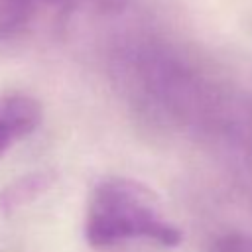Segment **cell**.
<instances>
[{
    "label": "cell",
    "instance_id": "cell-1",
    "mask_svg": "<svg viewBox=\"0 0 252 252\" xmlns=\"http://www.w3.org/2000/svg\"><path fill=\"white\" fill-rule=\"evenodd\" d=\"M181 238L179 226L146 185L126 177H108L93 189L85 215V240L93 250L110 252L130 242L171 248Z\"/></svg>",
    "mask_w": 252,
    "mask_h": 252
},
{
    "label": "cell",
    "instance_id": "cell-2",
    "mask_svg": "<svg viewBox=\"0 0 252 252\" xmlns=\"http://www.w3.org/2000/svg\"><path fill=\"white\" fill-rule=\"evenodd\" d=\"M126 4L128 0H0V35H20L45 18H59L77 10L114 14Z\"/></svg>",
    "mask_w": 252,
    "mask_h": 252
},
{
    "label": "cell",
    "instance_id": "cell-3",
    "mask_svg": "<svg viewBox=\"0 0 252 252\" xmlns=\"http://www.w3.org/2000/svg\"><path fill=\"white\" fill-rule=\"evenodd\" d=\"M43 120L41 104L28 94L0 96V156L37 130Z\"/></svg>",
    "mask_w": 252,
    "mask_h": 252
},
{
    "label": "cell",
    "instance_id": "cell-4",
    "mask_svg": "<svg viewBox=\"0 0 252 252\" xmlns=\"http://www.w3.org/2000/svg\"><path fill=\"white\" fill-rule=\"evenodd\" d=\"M51 185V175L47 171L26 173L14 181H10L4 189H0V211L14 213L28 203L41 197Z\"/></svg>",
    "mask_w": 252,
    "mask_h": 252
},
{
    "label": "cell",
    "instance_id": "cell-5",
    "mask_svg": "<svg viewBox=\"0 0 252 252\" xmlns=\"http://www.w3.org/2000/svg\"><path fill=\"white\" fill-rule=\"evenodd\" d=\"M211 252H252V234L250 232H226L215 238Z\"/></svg>",
    "mask_w": 252,
    "mask_h": 252
}]
</instances>
